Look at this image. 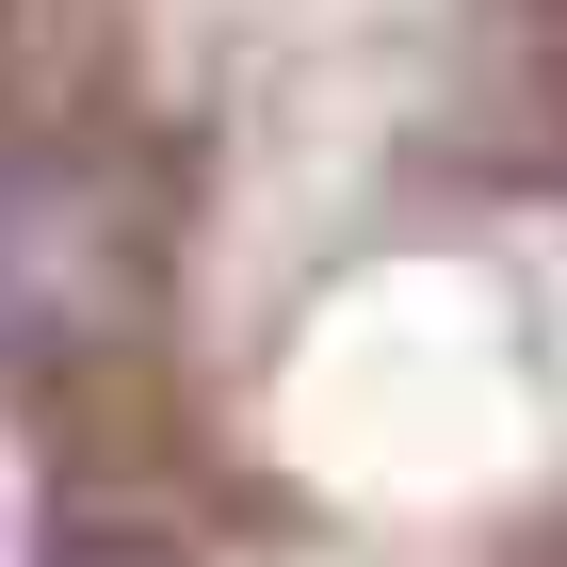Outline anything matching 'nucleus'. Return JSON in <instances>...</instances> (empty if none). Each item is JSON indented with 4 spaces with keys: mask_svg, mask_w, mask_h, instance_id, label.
Returning <instances> with one entry per match:
<instances>
[{
    "mask_svg": "<svg viewBox=\"0 0 567 567\" xmlns=\"http://www.w3.org/2000/svg\"><path fill=\"white\" fill-rule=\"evenodd\" d=\"M114 292H131V260H114V227H97V178L0 146V373H33V357H65L82 324H114Z\"/></svg>",
    "mask_w": 567,
    "mask_h": 567,
    "instance_id": "nucleus-1",
    "label": "nucleus"
}]
</instances>
